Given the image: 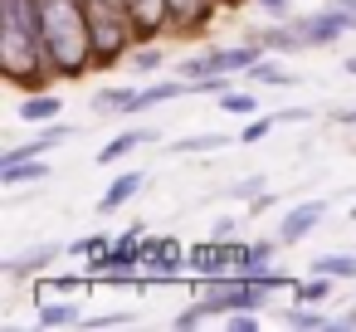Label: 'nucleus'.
I'll use <instances>...</instances> for the list:
<instances>
[{"label":"nucleus","mask_w":356,"mask_h":332,"mask_svg":"<svg viewBox=\"0 0 356 332\" xmlns=\"http://www.w3.org/2000/svg\"><path fill=\"white\" fill-rule=\"evenodd\" d=\"M40 30L49 49V69L79 79L93 64V30H88V0H40Z\"/></svg>","instance_id":"1"},{"label":"nucleus","mask_w":356,"mask_h":332,"mask_svg":"<svg viewBox=\"0 0 356 332\" xmlns=\"http://www.w3.org/2000/svg\"><path fill=\"white\" fill-rule=\"evenodd\" d=\"M0 64L15 84H30L35 74H54L40 30V0H0Z\"/></svg>","instance_id":"2"},{"label":"nucleus","mask_w":356,"mask_h":332,"mask_svg":"<svg viewBox=\"0 0 356 332\" xmlns=\"http://www.w3.org/2000/svg\"><path fill=\"white\" fill-rule=\"evenodd\" d=\"M88 30H93V64H118L132 49V40H142L122 0H88Z\"/></svg>","instance_id":"3"},{"label":"nucleus","mask_w":356,"mask_h":332,"mask_svg":"<svg viewBox=\"0 0 356 332\" xmlns=\"http://www.w3.org/2000/svg\"><path fill=\"white\" fill-rule=\"evenodd\" d=\"M346 30H356V15L341 10V6H327V10H312L307 20H298V35H302L307 49H327V45H337Z\"/></svg>","instance_id":"4"},{"label":"nucleus","mask_w":356,"mask_h":332,"mask_svg":"<svg viewBox=\"0 0 356 332\" xmlns=\"http://www.w3.org/2000/svg\"><path fill=\"white\" fill-rule=\"evenodd\" d=\"M186 264L205 278H220V274H234V244L229 239H205V244H191L186 249Z\"/></svg>","instance_id":"5"},{"label":"nucleus","mask_w":356,"mask_h":332,"mask_svg":"<svg viewBox=\"0 0 356 332\" xmlns=\"http://www.w3.org/2000/svg\"><path fill=\"white\" fill-rule=\"evenodd\" d=\"M322 215H327L322 200H302V205H293V210L283 215V225H278V244H298V239H307V235L322 225Z\"/></svg>","instance_id":"6"},{"label":"nucleus","mask_w":356,"mask_h":332,"mask_svg":"<svg viewBox=\"0 0 356 332\" xmlns=\"http://www.w3.org/2000/svg\"><path fill=\"white\" fill-rule=\"evenodd\" d=\"M215 6H225V0H166V10H171V25L176 30H195L215 15Z\"/></svg>","instance_id":"7"},{"label":"nucleus","mask_w":356,"mask_h":332,"mask_svg":"<svg viewBox=\"0 0 356 332\" xmlns=\"http://www.w3.org/2000/svg\"><path fill=\"white\" fill-rule=\"evenodd\" d=\"M122 6H127V15L137 20V30H142V35H156V30H166V25H171L166 0H122Z\"/></svg>","instance_id":"8"},{"label":"nucleus","mask_w":356,"mask_h":332,"mask_svg":"<svg viewBox=\"0 0 356 332\" xmlns=\"http://www.w3.org/2000/svg\"><path fill=\"white\" fill-rule=\"evenodd\" d=\"M156 132H147V127H132V132H118L103 152H98V166H113V161H122V157H132L137 147H147Z\"/></svg>","instance_id":"9"},{"label":"nucleus","mask_w":356,"mask_h":332,"mask_svg":"<svg viewBox=\"0 0 356 332\" xmlns=\"http://www.w3.org/2000/svg\"><path fill=\"white\" fill-rule=\"evenodd\" d=\"M137 191H142V171H122V176H118V181H113V186L103 191L98 210H103V215H113V210H118V205H127V200H132Z\"/></svg>","instance_id":"10"},{"label":"nucleus","mask_w":356,"mask_h":332,"mask_svg":"<svg viewBox=\"0 0 356 332\" xmlns=\"http://www.w3.org/2000/svg\"><path fill=\"white\" fill-rule=\"evenodd\" d=\"M59 254H64V244H40V249H30V254H20V259H10V264H6V274H10V278L40 274V269H44V264H54Z\"/></svg>","instance_id":"11"},{"label":"nucleus","mask_w":356,"mask_h":332,"mask_svg":"<svg viewBox=\"0 0 356 332\" xmlns=\"http://www.w3.org/2000/svg\"><path fill=\"white\" fill-rule=\"evenodd\" d=\"M44 176H49L44 157H30V161H10V166H0V181H6V186H30V181H44Z\"/></svg>","instance_id":"12"},{"label":"nucleus","mask_w":356,"mask_h":332,"mask_svg":"<svg viewBox=\"0 0 356 332\" xmlns=\"http://www.w3.org/2000/svg\"><path fill=\"white\" fill-rule=\"evenodd\" d=\"M181 93H195L186 79H166V84H152V88H142V98H137V113H147V108H156V103H171V98H181Z\"/></svg>","instance_id":"13"},{"label":"nucleus","mask_w":356,"mask_h":332,"mask_svg":"<svg viewBox=\"0 0 356 332\" xmlns=\"http://www.w3.org/2000/svg\"><path fill=\"white\" fill-rule=\"evenodd\" d=\"M59 108H64V103H59L54 93H35V98L20 103V122H54Z\"/></svg>","instance_id":"14"},{"label":"nucleus","mask_w":356,"mask_h":332,"mask_svg":"<svg viewBox=\"0 0 356 332\" xmlns=\"http://www.w3.org/2000/svg\"><path fill=\"white\" fill-rule=\"evenodd\" d=\"M137 98H142V88H103L93 103H98V113H137Z\"/></svg>","instance_id":"15"},{"label":"nucleus","mask_w":356,"mask_h":332,"mask_svg":"<svg viewBox=\"0 0 356 332\" xmlns=\"http://www.w3.org/2000/svg\"><path fill=\"white\" fill-rule=\"evenodd\" d=\"M312 274H327V278H356V254H317V259H312Z\"/></svg>","instance_id":"16"},{"label":"nucleus","mask_w":356,"mask_h":332,"mask_svg":"<svg viewBox=\"0 0 356 332\" xmlns=\"http://www.w3.org/2000/svg\"><path fill=\"white\" fill-rule=\"evenodd\" d=\"M264 49H273V54H298V49H307V45H302L298 25H278V30L264 35Z\"/></svg>","instance_id":"17"},{"label":"nucleus","mask_w":356,"mask_h":332,"mask_svg":"<svg viewBox=\"0 0 356 332\" xmlns=\"http://www.w3.org/2000/svg\"><path fill=\"white\" fill-rule=\"evenodd\" d=\"M249 79H254V84H273V88H293V84H298V74L278 69L273 59H259V64L249 69Z\"/></svg>","instance_id":"18"},{"label":"nucleus","mask_w":356,"mask_h":332,"mask_svg":"<svg viewBox=\"0 0 356 332\" xmlns=\"http://www.w3.org/2000/svg\"><path fill=\"white\" fill-rule=\"evenodd\" d=\"M215 147H229V137H225V132H195V137H181L171 152H181V157H195V152H215Z\"/></svg>","instance_id":"19"},{"label":"nucleus","mask_w":356,"mask_h":332,"mask_svg":"<svg viewBox=\"0 0 356 332\" xmlns=\"http://www.w3.org/2000/svg\"><path fill=\"white\" fill-rule=\"evenodd\" d=\"M40 327H79V308L74 303H44L40 308Z\"/></svg>","instance_id":"20"},{"label":"nucleus","mask_w":356,"mask_h":332,"mask_svg":"<svg viewBox=\"0 0 356 332\" xmlns=\"http://www.w3.org/2000/svg\"><path fill=\"white\" fill-rule=\"evenodd\" d=\"M220 108H225L229 118H254V113H259V98H254V93H234V88H225V93H220Z\"/></svg>","instance_id":"21"},{"label":"nucleus","mask_w":356,"mask_h":332,"mask_svg":"<svg viewBox=\"0 0 356 332\" xmlns=\"http://www.w3.org/2000/svg\"><path fill=\"white\" fill-rule=\"evenodd\" d=\"M293 293H298V303H322V298L332 293V283H327V274H312V278H307V283H298Z\"/></svg>","instance_id":"22"},{"label":"nucleus","mask_w":356,"mask_h":332,"mask_svg":"<svg viewBox=\"0 0 356 332\" xmlns=\"http://www.w3.org/2000/svg\"><path fill=\"white\" fill-rule=\"evenodd\" d=\"M288 327H312V332H317V327H332V317H322L317 308H312V313H307V308H293V313H288Z\"/></svg>","instance_id":"23"},{"label":"nucleus","mask_w":356,"mask_h":332,"mask_svg":"<svg viewBox=\"0 0 356 332\" xmlns=\"http://www.w3.org/2000/svg\"><path fill=\"white\" fill-rule=\"evenodd\" d=\"M229 200H254V196H264V176H249V181H234L229 191H225Z\"/></svg>","instance_id":"24"},{"label":"nucleus","mask_w":356,"mask_h":332,"mask_svg":"<svg viewBox=\"0 0 356 332\" xmlns=\"http://www.w3.org/2000/svg\"><path fill=\"white\" fill-rule=\"evenodd\" d=\"M108 244H113L108 235H88V239H79V244H69V254H83V259H98V254H103Z\"/></svg>","instance_id":"25"},{"label":"nucleus","mask_w":356,"mask_h":332,"mask_svg":"<svg viewBox=\"0 0 356 332\" xmlns=\"http://www.w3.org/2000/svg\"><path fill=\"white\" fill-rule=\"evenodd\" d=\"M225 327H229V332H254L259 317H254L249 308H239V313H225Z\"/></svg>","instance_id":"26"},{"label":"nucleus","mask_w":356,"mask_h":332,"mask_svg":"<svg viewBox=\"0 0 356 332\" xmlns=\"http://www.w3.org/2000/svg\"><path fill=\"white\" fill-rule=\"evenodd\" d=\"M132 64H137L142 74H156V69H161V49H137V54H132Z\"/></svg>","instance_id":"27"},{"label":"nucleus","mask_w":356,"mask_h":332,"mask_svg":"<svg viewBox=\"0 0 356 332\" xmlns=\"http://www.w3.org/2000/svg\"><path fill=\"white\" fill-rule=\"evenodd\" d=\"M273 127H278V122H273V118H254V122H249V127H244V142H259V137H268V132H273Z\"/></svg>","instance_id":"28"},{"label":"nucleus","mask_w":356,"mask_h":332,"mask_svg":"<svg viewBox=\"0 0 356 332\" xmlns=\"http://www.w3.org/2000/svg\"><path fill=\"white\" fill-rule=\"evenodd\" d=\"M210 313H205V303H195V308H186V313H176V327H200Z\"/></svg>","instance_id":"29"},{"label":"nucleus","mask_w":356,"mask_h":332,"mask_svg":"<svg viewBox=\"0 0 356 332\" xmlns=\"http://www.w3.org/2000/svg\"><path fill=\"white\" fill-rule=\"evenodd\" d=\"M122 322H132L127 313H103V317H93L88 327H122Z\"/></svg>","instance_id":"30"},{"label":"nucleus","mask_w":356,"mask_h":332,"mask_svg":"<svg viewBox=\"0 0 356 332\" xmlns=\"http://www.w3.org/2000/svg\"><path fill=\"white\" fill-rule=\"evenodd\" d=\"M259 6H264L268 15H278V20H283V15H288V6H293V0H259Z\"/></svg>","instance_id":"31"},{"label":"nucleus","mask_w":356,"mask_h":332,"mask_svg":"<svg viewBox=\"0 0 356 332\" xmlns=\"http://www.w3.org/2000/svg\"><path fill=\"white\" fill-rule=\"evenodd\" d=\"M332 327H341V332H351V327H356V313H341V317H332Z\"/></svg>","instance_id":"32"},{"label":"nucleus","mask_w":356,"mask_h":332,"mask_svg":"<svg viewBox=\"0 0 356 332\" xmlns=\"http://www.w3.org/2000/svg\"><path fill=\"white\" fill-rule=\"evenodd\" d=\"M337 122H341V127H356V108H341V113H337Z\"/></svg>","instance_id":"33"},{"label":"nucleus","mask_w":356,"mask_h":332,"mask_svg":"<svg viewBox=\"0 0 356 332\" xmlns=\"http://www.w3.org/2000/svg\"><path fill=\"white\" fill-rule=\"evenodd\" d=\"M332 6H341V10H351V15H356V0H332Z\"/></svg>","instance_id":"34"},{"label":"nucleus","mask_w":356,"mask_h":332,"mask_svg":"<svg viewBox=\"0 0 356 332\" xmlns=\"http://www.w3.org/2000/svg\"><path fill=\"white\" fill-rule=\"evenodd\" d=\"M346 74H351V79H356V59H351V64H346Z\"/></svg>","instance_id":"35"},{"label":"nucleus","mask_w":356,"mask_h":332,"mask_svg":"<svg viewBox=\"0 0 356 332\" xmlns=\"http://www.w3.org/2000/svg\"><path fill=\"white\" fill-rule=\"evenodd\" d=\"M225 6H229V0H225Z\"/></svg>","instance_id":"36"}]
</instances>
